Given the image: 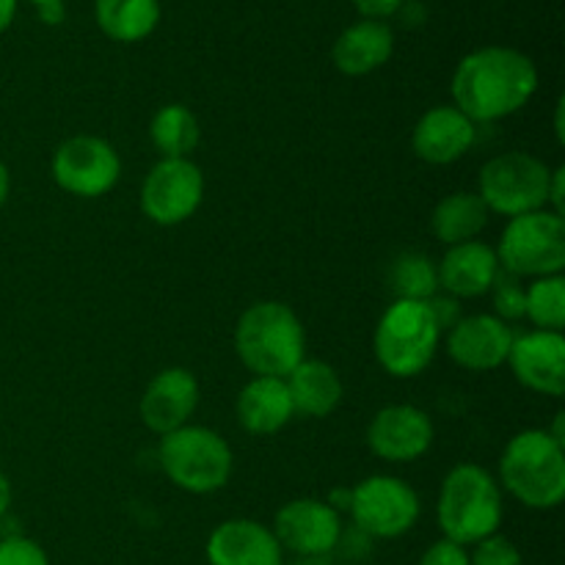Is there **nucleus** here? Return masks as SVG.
Returning a JSON list of instances; mask_svg holds the SVG:
<instances>
[{
    "label": "nucleus",
    "mask_w": 565,
    "mask_h": 565,
    "mask_svg": "<svg viewBox=\"0 0 565 565\" xmlns=\"http://www.w3.org/2000/svg\"><path fill=\"white\" fill-rule=\"evenodd\" d=\"M539 70L513 47H480L463 55L452 75V99L461 114L478 121H497L516 114L533 99Z\"/></svg>",
    "instance_id": "nucleus-1"
},
{
    "label": "nucleus",
    "mask_w": 565,
    "mask_h": 565,
    "mask_svg": "<svg viewBox=\"0 0 565 565\" xmlns=\"http://www.w3.org/2000/svg\"><path fill=\"white\" fill-rule=\"evenodd\" d=\"M235 348L254 375L287 379L303 362L307 334L287 303L259 301L237 320Z\"/></svg>",
    "instance_id": "nucleus-2"
},
{
    "label": "nucleus",
    "mask_w": 565,
    "mask_h": 565,
    "mask_svg": "<svg viewBox=\"0 0 565 565\" xmlns=\"http://www.w3.org/2000/svg\"><path fill=\"white\" fill-rule=\"evenodd\" d=\"M500 480L533 511L557 508L565 497V452L550 430H522L500 458Z\"/></svg>",
    "instance_id": "nucleus-3"
},
{
    "label": "nucleus",
    "mask_w": 565,
    "mask_h": 565,
    "mask_svg": "<svg viewBox=\"0 0 565 565\" xmlns=\"http://www.w3.org/2000/svg\"><path fill=\"white\" fill-rule=\"evenodd\" d=\"M502 494L497 480L475 463L450 469L439 494V527L452 544H478L500 530Z\"/></svg>",
    "instance_id": "nucleus-4"
},
{
    "label": "nucleus",
    "mask_w": 565,
    "mask_h": 565,
    "mask_svg": "<svg viewBox=\"0 0 565 565\" xmlns=\"http://www.w3.org/2000/svg\"><path fill=\"white\" fill-rule=\"evenodd\" d=\"M158 461L171 483L191 494H213L224 489L235 469L230 445L202 425H185L174 434L160 436Z\"/></svg>",
    "instance_id": "nucleus-5"
},
{
    "label": "nucleus",
    "mask_w": 565,
    "mask_h": 565,
    "mask_svg": "<svg viewBox=\"0 0 565 565\" xmlns=\"http://www.w3.org/2000/svg\"><path fill=\"white\" fill-rule=\"evenodd\" d=\"M441 329L428 301H395L375 329V356L395 379H414L436 356Z\"/></svg>",
    "instance_id": "nucleus-6"
},
{
    "label": "nucleus",
    "mask_w": 565,
    "mask_h": 565,
    "mask_svg": "<svg viewBox=\"0 0 565 565\" xmlns=\"http://www.w3.org/2000/svg\"><path fill=\"white\" fill-rule=\"evenodd\" d=\"M497 259L513 276H557L565 268V221L555 210H535L508 221Z\"/></svg>",
    "instance_id": "nucleus-7"
},
{
    "label": "nucleus",
    "mask_w": 565,
    "mask_h": 565,
    "mask_svg": "<svg viewBox=\"0 0 565 565\" xmlns=\"http://www.w3.org/2000/svg\"><path fill=\"white\" fill-rule=\"evenodd\" d=\"M552 169L527 152H505L491 158L480 169L478 196L489 213L516 218V215L546 210L550 204Z\"/></svg>",
    "instance_id": "nucleus-8"
},
{
    "label": "nucleus",
    "mask_w": 565,
    "mask_h": 565,
    "mask_svg": "<svg viewBox=\"0 0 565 565\" xmlns=\"http://www.w3.org/2000/svg\"><path fill=\"white\" fill-rule=\"evenodd\" d=\"M359 530L375 539H401L417 524L419 497L401 478L373 475L351 491L348 502Z\"/></svg>",
    "instance_id": "nucleus-9"
},
{
    "label": "nucleus",
    "mask_w": 565,
    "mask_h": 565,
    "mask_svg": "<svg viewBox=\"0 0 565 565\" xmlns=\"http://www.w3.org/2000/svg\"><path fill=\"white\" fill-rule=\"evenodd\" d=\"M50 171L58 188L72 196L97 199L119 182L121 158L105 138L75 136L55 149Z\"/></svg>",
    "instance_id": "nucleus-10"
},
{
    "label": "nucleus",
    "mask_w": 565,
    "mask_h": 565,
    "mask_svg": "<svg viewBox=\"0 0 565 565\" xmlns=\"http://www.w3.org/2000/svg\"><path fill=\"white\" fill-rule=\"evenodd\" d=\"M204 196L202 169L191 158H163L141 185V213L158 226L191 218Z\"/></svg>",
    "instance_id": "nucleus-11"
},
{
    "label": "nucleus",
    "mask_w": 565,
    "mask_h": 565,
    "mask_svg": "<svg viewBox=\"0 0 565 565\" xmlns=\"http://www.w3.org/2000/svg\"><path fill=\"white\" fill-rule=\"evenodd\" d=\"M274 535L281 550L303 557L329 555L342 535L340 513L323 500H292L276 513Z\"/></svg>",
    "instance_id": "nucleus-12"
},
{
    "label": "nucleus",
    "mask_w": 565,
    "mask_h": 565,
    "mask_svg": "<svg viewBox=\"0 0 565 565\" xmlns=\"http://www.w3.org/2000/svg\"><path fill=\"white\" fill-rule=\"evenodd\" d=\"M367 445L384 461H417L434 445V423L417 406H386L370 423Z\"/></svg>",
    "instance_id": "nucleus-13"
},
{
    "label": "nucleus",
    "mask_w": 565,
    "mask_h": 565,
    "mask_svg": "<svg viewBox=\"0 0 565 565\" xmlns=\"http://www.w3.org/2000/svg\"><path fill=\"white\" fill-rule=\"evenodd\" d=\"M513 375L519 384L539 395L563 397L565 392V340L561 331H530L513 337L508 353Z\"/></svg>",
    "instance_id": "nucleus-14"
},
{
    "label": "nucleus",
    "mask_w": 565,
    "mask_h": 565,
    "mask_svg": "<svg viewBox=\"0 0 565 565\" xmlns=\"http://www.w3.org/2000/svg\"><path fill=\"white\" fill-rule=\"evenodd\" d=\"M513 331L497 315H472L461 318L447 337V353L452 362L472 373H489L508 362L513 345Z\"/></svg>",
    "instance_id": "nucleus-15"
},
{
    "label": "nucleus",
    "mask_w": 565,
    "mask_h": 565,
    "mask_svg": "<svg viewBox=\"0 0 565 565\" xmlns=\"http://www.w3.org/2000/svg\"><path fill=\"white\" fill-rule=\"evenodd\" d=\"M199 406V381L191 370L169 367L149 381L141 397V423L152 434L166 436L185 428Z\"/></svg>",
    "instance_id": "nucleus-16"
},
{
    "label": "nucleus",
    "mask_w": 565,
    "mask_h": 565,
    "mask_svg": "<svg viewBox=\"0 0 565 565\" xmlns=\"http://www.w3.org/2000/svg\"><path fill=\"white\" fill-rule=\"evenodd\" d=\"M475 138L478 130L467 114H461L456 105H436L414 127L412 147L425 163L447 166L461 160L472 149Z\"/></svg>",
    "instance_id": "nucleus-17"
},
{
    "label": "nucleus",
    "mask_w": 565,
    "mask_h": 565,
    "mask_svg": "<svg viewBox=\"0 0 565 565\" xmlns=\"http://www.w3.org/2000/svg\"><path fill=\"white\" fill-rule=\"evenodd\" d=\"M210 565H281V546L274 530L252 519L218 524L207 541Z\"/></svg>",
    "instance_id": "nucleus-18"
},
{
    "label": "nucleus",
    "mask_w": 565,
    "mask_h": 565,
    "mask_svg": "<svg viewBox=\"0 0 565 565\" xmlns=\"http://www.w3.org/2000/svg\"><path fill=\"white\" fill-rule=\"evenodd\" d=\"M439 287L450 298H478L486 296L500 274V259L491 246L480 241L458 243L447 248L445 259L436 268Z\"/></svg>",
    "instance_id": "nucleus-19"
},
{
    "label": "nucleus",
    "mask_w": 565,
    "mask_h": 565,
    "mask_svg": "<svg viewBox=\"0 0 565 565\" xmlns=\"http://www.w3.org/2000/svg\"><path fill=\"white\" fill-rule=\"evenodd\" d=\"M235 412L248 434L270 436L290 423L296 408H292V397L285 379L254 375L237 395Z\"/></svg>",
    "instance_id": "nucleus-20"
},
{
    "label": "nucleus",
    "mask_w": 565,
    "mask_h": 565,
    "mask_svg": "<svg viewBox=\"0 0 565 565\" xmlns=\"http://www.w3.org/2000/svg\"><path fill=\"white\" fill-rule=\"evenodd\" d=\"M392 50H395V36H392L390 25H384L381 20H362L340 33L334 50H331V58L342 75L362 77L381 70L392 58Z\"/></svg>",
    "instance_id": "nucleus-21"
},
{
    "label": "nucleus",
    "mask_w": 565,
    "mask_h": 565,
    "mask_svg": "<svg viewBox=\"0 0 565 565\" xmlns=\"http://www.w3.org/2000/svg\"><path fill=\"white\" fill-rule=\"evenodd\" d=\"M292 408L303 417H329L342 401V381L331 364L318 359H303L290 375H287Z\"/></svg>",
    "instance_id": "nucleus-22"
},
{
    "label": "nucleus",
    "mask_w": 565,
    "mask_h": 565,
    "mask_svg": "<svg viewBox=\"0 0 565 565\" xmlns=\"http://www.w3.org/2000/svg\"><path fill=\"white\" fill-rule=\"evenodd\" d=\"M489 207L478 193H450L436 204L430 215V230L445 246H458V243L475 241L489 224Z\"/></svg>",
    "instance_id": "nucleus-23"
},
{
    "label": "nucleus",
    "mask_w": 565,
    "mask_h": 565,
    "mask_svg": "<svg viewBox=\"0 0 565 565\" xmlns=\"http://www.w3.org/2000/svg\"><path fill=\"white\" fill-rule=\"evenodd\" d=\"M94 20L114 42H141L158 28L160 0H97Z\"/></svg>",
    "instance_id": "nucleus-24"
},
{
    "label": "nucleus",
    "mask_w": 565,
    "mask_h": 565,
    "mask_svg": "<svg viewBox=\"0 0 565 565\" xmlns=\"http://www.w3.org/2000/svg\"><path fill=\"white\" fill-rule=\"evenodd\" d=\"M149 136L163 158H188L199 143V121L185 105H163L152 116Z\"/></svg>",
    "instance_id": "nucleus-25"
},
{
    "label": "nucleus",
    "mask_w": 565,
    "mask_h": 565,
    "mask_svg": "<svg viewBox=\"0 0 565 565\" xmlns=\"http://www.w3.org/2000/svg\"><path fill=\"white\" fill-rule=\"evenodd\" d=\"M390 290L395 301H428L439 290L436 265L419 252H403L390 265Z\"/></svg>",
    "instance_id": "nucleus-26"
},
{
    "label": "nucleus",
    "mask_w": 565,
    "mask_h": 565,
    "mask_svg": "<svg viewBox=\"0 0 565 565\" xmlns=\"http://www.w3.org/2000/svg\"><path fill=\"white\" fill-rule=\"evenodd\" d=\"M524 318L533 320L539 331H561L565 326V279L541 276L524 290Z\"/></svg>",
    "instance_id": "nucleus-27"
},
{
    "label": "nucleus",
    "mask_w": 565,
    "mask_h": 565,
    "mask_svg": "<svg viewBox=\"0 0 565 565\" xmlns=\"http://www.w3.org/2000/svg\"><path fill=\"white\" fill-rule=\"evenodd\" d=\"M491 292H494V309L500 320H519L524 318V287L519 281V276L505 274L500 268L494 285H491Z\"/></svg>",
    "instance_id": "nucleus-28"
},
{
    "label": "nucleus",
    "mask_w": 565,
    "mask_h": 565,
    "mask_svg": "<svg viewBox=\"0 0 565 565\" xmlns=\"http://www.w3.org/2000/svg\"><path fill=\"white\" fill-rule=\"evenodd\" d=\"M469 565H522V555H519L516 544L508 541L505 535H489V539L475 544Z\"/></svg>",
    "instance_id": "nucleus-29"
},
{
    "label": "nucleus",
    "mask_w": 565,
    "mask_h": 565,
    "mask_svg": "<svg viewBox=\"0 0 565 565\" xmlns=\"http://www.w3.org/2000/svg\"><path fill=\"white\" fill-rule=\"evenodd\" d=\"M0 565H50L42 546L22 535L0 541Z\"/></svg>",
    "instance_id": "nucleus-30"
},
{
    "label": "nucleus",
    "mask_w": 565,
    "mask_h": 565,
    "mask_svg": "<svg viewBox=\"0 0 565 565\" xmlns=\"http://www.w3.org/2000/svg\"><path fill=\"white\" fill-rule=\"evenodd\" d=\"M419 565H469V555L461 544L441 539L434 546H428Z\"/></svg>",
    "instance_id": "nucleus-31"
},
{
    "label": "nucleus",
    "mask_w": 565,
    "mask_h": 565,
    "mask_svg": "<svg viewBox=\"0 0 565 565\" xmlns=\"http://www.w3.org/2000/svg\"><path fill=\"white\" fill-rule=\"evenodd\" d=\"M403 3L406 0H353V6H356L364 20H384V17L395 14Z\"/></svg>",
    "instance_id": "nucleus-32"
},
{
    "label": "nucleus",
    "mask_w": 565,
    "mask_h": 565,
    "mask_svg": "<svg viewBox=\"0 0 565 565\" xmlns=\"http://www.w3.org/2000/svg\"><path fill=\"white\" fill-rule=\"evenodd\" d=\"M563 180H565V169L552 171V182H550V202L555 204V213L563 215Z\"/></svg>",
    "instance_id": "nucleus-33"
},
{
    "label": "nucleus",
    "mask_w": 565,
    "mask_h": 565,
    "mask_svg": "<svg viewBox=\"0 0 565 565\" xmlns=\"http://www.w3.org/2000/svg\"><path fill=\"white\" fill-rule=\"evenodd\" d=\"M39 9V17H42L47 25H58L61 20H64V3H44V6H36Z\"/></svg>",
    "instance_id": "nucleus-34"
},
{
    "label": "nucleus",
    "mask_w": 565,
    "mask_h": 565,
    "mask_svg": "<svg viewBox=\"0 0 565 565\" xmlns=\"http://www.w3.org/2000/svg\"><path fill=\"white\" fill-rule=\"evenodd\" d=\"M17 14V0H0V33L14 22Z\"/></svg>",
    "instance_id": "nucleus-35"
},
{
    "label": "nucleus",
    "mask_w": 565,
    "mask_h": 565,
    "mask_svg": "<svg viewBox=\"0 0 565 565\" xmlns=\"http://www.w3.org/2000/svg\"><path fill=\"white\" fill-rule=\"evenodd\" d=\"M9 505H11V483H9V478L0 472V519L9 513Z\"/></svg>",
    "instance_id": "nucleus-36"
},
{
    "label": "nucleus",
    "mask_w": 565,
    "mask_h": 565,
    "mask_svg": "<svg viewBox=\"0 0 565 565\" xmlns=\"http://www.w3.org/2000/svg\"><path fill=\"white\" fill-rule=\"evenodd\" d=\"M9 191H11V177H9V169H6V163L0 160V210H3L6 199H9Z\"/></svg>",
    "instance_id": "nucleus-37"
},
{
    "label": "nucleus",
    "mask_w": 565,
    "mask_h": 565,
    "mask_svg": "<svg viewBox=\"0 0 565 565\" xmlns=\"http://www.w3.org/2000/svg\"><path fill=\"white\" fill-rule=\"evenodd\" d=\"M31 3H36V6H44V3H64V0H31Z\"/></svg>",
    "instance_id": "nucleus-38"
}]
</instances>
